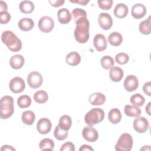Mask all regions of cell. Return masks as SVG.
<instances>
[{
  "instance_id": "60d3db41",
  "label": "cell",
  "mask_w": 151,
  "mask_h": 151,
  "mask_svg": "<svg viewBox=\"0 0 151 151\" xmlns=\"http://www.w3.org/2000/svg\"><path fill=\"white\" fill-rule=\"evenodd\" d=\"M143 92L147 96H151V83L150 81H148L143 86Z\"/></svg>"
},
{
  "instance_id": "7bdbcfd3",
  "label": "cell",
  "mask_w": 151,
  "mask_h": 151,
  "mask_svg": "<svg viewBox=\"0 0 151 151\" xmlns=\"http://www.w3.org/2000/svg\"><path fill=\"white\" fill-rule=\"evenodd\" d=\"M7 5L6 3L1 1H0V12H2V11H7Z\"/></svg>"
},
{
  "instance_id": "1f68e13d",
  "label": "cell",
  "mask_w": 151,
  "mask_h": 151,
  "mask_svg": "<svg viewBox=\"0 0 151 151\" xmlns=\"http://www.w3.org/2000/svg\"><path fill=\"white\" fill-rule=\"evenodd\" d=\"M130 101L133 105L137 107H141L144 104L145 102V99L142 94H140V93H136L130 97Z\"/></svg>"
},
{
  "instance_id": "9a60e30c",
  "label": "cell",
  "mask_w": 151,
  "mask_h": 151,
  "mask_svg": "<svg viewBox=\"0 0 151 151\" xmlns=\"http://www.w3.org/2000/svg\"><path fill=\"white\" fill-rule=\"evenodd\" d=\"M131 13L134 18L140 19L146 15V8L142 4H136L132 7Z\"/></svg>"
},
{
  "instance_id": "f1b7e54d",
  "label": "cell",
  "mask_w": 151,
  "mask_h": 151,
  "mask_svg": "<svg viewBox=\"0 0 151 151\" xmlns=\"http://www.w3.org/2000/svg\"><path fill=\"white\" fill-rule=\"evenodd\" d=\"M150 16L147 19L142 21L139 25V31L143 35H149L151 32Z\"/></svg>"
},
{
  "instance_id": "e575fe53",
  "label": "cell",
  "mask_w": 151,
  "mask_h": 151,
  "mask_svg": "<svg viewBox=\"0 0 151 151\" xmlns=\"http://www.w3.org/2000/svg\"><path fill=\"white\" fill-rule=\"evenodd\" d=\"M68 131L61 129L58 125L55 127L54 131V137L58 140H63L65 139L68 136Z\"/></svg>"
},
{
  "instance_id": "d4e9b609",
  "label": "cell",
  "mask_w": 151,
  "mask_h": 151,
  "mask_svg": "<svg viewBox=\"0 0 151 151\" xmlns=\"http://www.w3.org/2000/svg\"><path fill=\"white\" fill-rule=\"evenodd\" d=\"M124 112L125 114L129 117H137L140 116L141 113L140 109L136 106L126 105L124 108Z\"/></svg>"
},
{
  "instance_id": "4316f807",
  "label": "cell",
  "mask_w": 151,
  "mask_h": 151,
  "mask_svg": "<svg viewBox=\"0 0 151 151\" xmlns=\"http://www.w3.org/2000/svg\"><path fill=\"white\" fill-rule=\"evenodd\" d=\"M21 119L22 122L27 125H32L35 119L34 113L31 110H26L22 113Z\"/></svg>"
},
{
  "instance_id": "7a4b0ae2",
  "label": "cell",
  "mask_w": 151,
  "mask_h": 151,
  "mask_svg": "<svg viewBox=\"0 0 151 151\" xmlns=\"http://www.w3.org/2000/svg\"><path fill=\"white\" fill-rule=\"evenodd\" d=\"M1 40L8 48L12 52L19 51L22 48L21 41L11 31H4L1 35Z\"/></svg>"
},
{
  "instance_id": "bcb514c9",
  "label": "cell",
  "mask_w": 151,
  "mask_h": 151,
  "mask_svg": "<svg viewBox=\"0 0 151 151\" xmlns=\"http://www.w3.org/2000/svg\"><path fill=\"white\" fill-rule=\"evenodd\" d=\"M1 150H15V149L9 145H3L1 147Z\"/></svg>"
},
{
  "instance_id": "ab89813d",
  "label": "cell",
  "mask_w": 151,
  "mask_h": 151,
  "mask_svg": "<svg viewBox=\"0 0 151 151\" xmlns=\"http://www.w3.org/2000/svg\"><path fill=\"white\" fill-rule=\"evenodd\" d=\"M74 145L71 142H67L64 143L60 148L61 151H74Z\"/></svg>"
},
{
  "instance_id": "2e32d148",
  "label": "cell",
  "mask_w": 151,
  "mask_h": 151,
  "mask_svg": "<svg viewBox=\"0 0 151 151\" xmlns=\"http://www.w3.org/2000/svg\"><path fill=\"white\" fill-rule=\"evenodd\" d=\"M58 21L61 24H67L71 19V14L67 8H61L57 12Z\"/></svg>"
},
{
  "instance_id": "30bf717a",
  "label": "cell",
  "mask_w": 151,
  "mask_h": 151,
  "mask_svg": "<svg viewBox=\"0 0 151 151\" xmlns=\"http://www.w3.org/2000/svg\"><path fill=\"white\" fill-rule=\"evenodd\" d=\"M98 22L103 29L108 30L112 27L113 19L111 15L108 13L101 12L98 17Z\"/></svg>"
},
{
  "instance_id": "836d02e7",
  "label": "cell",
  "mask_w": 151,
  "mask_h": 151,
  "mask_svg": "<svg viewBox=\"0 0 151 151\" xmlns=\"http://www.w3.org/2000/svg\"><path fill=\"white\" fill-rule=\"evenodd\" d=\"M100 64L104 69L109 70L113 67L114 65V61L111 57L105 55L101 58Z\"/></svg>"
},
{
  "instance_id": "d590c367",
  "label": "cell",
  "mask_w": 151,
  "mask_h": 151,
  "mask_svg": "<svg viewBox=\"0 0 151 151\" xmlns=\"http://www.w3.org/2000/svg\"><path fill=\"white\" fill-rule=\"evenodd\" d=\"M129 60V55L125 52H120L116 55L115 56V61L119 64L123 65L126 63Z\"/></svg>"
},
{
  "instance_id": "3957f363",
  "label": "cell",
  "mask_w": 151,
  "mask_h": 151,
  "mask_svg": "<svg viewBox=\"0 0 151 151\" xmlns=\"http://www.w3.org/2000/svg\"><path fill=\"white\" fill-rule=\"evenodd\" d=\"M14 112V99L10 96L2 97L0 101V117L2 119L9 118Z\"/></svg>"
},
{
  "instance_id": "484cf974",
  "label": "cell",
  "mask_w": 151,
  "mask_h": 151,
  "mask_svg": "<svg viewBox=\"0 0 151 151\" xmlns=\"http://www.w3.org/2000/svg\"><path fill=\"white\" fill-rule=\"evenodd\" d=\"M19 10L24 14H30L34 10V4L30 1H21L19 5Z\"/></svg>"
},
{
  "instance_id": "f6af8a7d",
  "label": "cell",
  "mask_w": 151,
  "mask_h": 151,
  "mask_svg": "<svg viewBox=\"0 0 151 151\" xmlns=\"http://www.w3.org/2000/svg\"><path fill=\"white\" fill-rule=\"evenodd\" d=\"M69 1L71 3L78 4L81 5H86L89 2V1H84V0H78V1H71V0H70Z\"/></svg>"
},
{
  "instance_id": "5bb4252c",
  "label": "cell",
  "mask_w": 151,
  "mask_h": 151,
  "mask_svg": "<svg viewBox=\"0 0 151 151\" xmlns=\"http://www.w3.org/2000/svg\"><path fill=\"white\" fill-rule=\"evenodd\" d=\"M93 45L98 51H103L107 48V41L105 37L101 34H96L93 38Z\"/></svg>"
},
{
  "instance_id": "603a6c76",
  "label": "cell",
  "mask_w": 151,
  "mask_h": 151,
  "mask_svg": "<svg viewBox=\"0 0 151 151\" xmlns=\"http://www.w3.org/2000/svg\"><path fill=\"white\" fill-rule=\"evenodd\" d=\"M108 118L110 122L112 124H117L122 120V114L120 111L116 108L111 109L108 114Z\"/></svg>"
},
{
  "instance_id": "cb8c5ba5",
  "label": "cell",
  "mask_w": 151,
  "mask_h": 151,
  "mask_svg": "<svg viewBox=\"0 0 151 151\" xmlns=\"http://www.w3.org/2000/svg\"><path fill=\"white\" fill-rule=\"evenodd\" d=\"M107 40L110 45L117 47L122 44L123 41V37L119 32H113L109 35Z\"/></svg>"
},
{
  "instance_id": "8d00e7d4",
  "label": "cell",
  "mask_w": 151,
  "mask_h": 151,
  "mask_svg": "<svg viewBox=\"0 0 151 151\" xmlns=\"http://www.w3.org/2000/svg\"><path fill=\"white\" fill-rule=\"evenodd\" d=\"M71 14L73 16L74 20L76 22L77 19L83 18V17H87V12L86 11H84L83 9L81 8H74L73 11Z\"/></svg>"
},
{
  "instance_id": "ffe728a7",
  "label": "cell",
  "mask_w": 151,
  "mask_h": 151,
  "mask_svg": "<svg viewBox=\"0 0 151 151\" xmlns=\"http://www.w3.org/2000/svg\"><path fill=\"white\" fill-rule=\"evenodd\" d=\"M129 9L127 6L123 3L117 4L114 9V14L118 18H123L128 14Z\"/></svg>"
},
{
  "instance_id": "ee69618b",
  "label": "cell",
  "mask_w": 151,
  "mask_h": 151,
  "mask_svg": "<svg viewBox=\"0 0 151 151\" xmlns=\"http://www.w3.org/2000/svg\"><path fill=\"white\" fill-rule=\"evenodd\" d=\"M86 150H93V149L87 145H83L79 149V151H86Z\"/></svg>"
},
{
  "instance_id": "44dd1931",
  "label": "cell",
  "mask_w": 151,
  "mask_h": 151,
  "mask_svg": "<svg viewBox=\"0 0 151 151\" xmlns=\"http://www.w3.org/2000/svg\"><path fill=\"white\" fill-rule=\"evenodd\" d=\"M18 25L21 30L29 31L33 28L34 22L33 20L29 18H23L19 21Z\"/></svg>"
},
{
  "instance_id": "8992f818",
  "label": "cell",
  "mask_w": 151,
  "mask_h": 151,
  "mask_svg": "<svg viewBox=\"0 0 151 151\" xmlns=\"http://www.w3.org/2000/svg\"><path fill=\"white\" fill-rule=\"evenodd\" d=\"M43 78L42 75L38 71L31 72L27 77V83L32 88H38L42 84Z\"/></svg>"
},
{
  "instance_id": "83f0119b",
  "label": "cell",
  "mask_w": 151,
  "mask_h": 151,
  "mask_svg": "<svg viewBox=\"0 0 151 151\" xmlns=\"http://www.w3.org/2000/svg\"><path fill=\"white\" fill-rule=\"evenodd\" d=\"M71 124H72V120L70 116L65 114L62 116L60 118L58 126L61 129L64 130L68 131L70 129Z\"/></svg>"
},
{
  "instance_id": "4fadbf2b",
  "label": "cell",
  "mask_w": 151,
  "mask_h": 151,
  "mask_svg": "<svg viewBox=\"0 0 151 151\" xmlns=\"http://www.w3.org/2000/svg\"><path fill=\"white\" fill-rule=\"evenodd\" d=\"M52 127L51 121L45 117L40 119L37 124V129L40 134H45L48 133Z\"/></svg>"
},
{
  "instance_id": "ac0fdd59",
  "label": "cell",
  "mask_w": 151,
  "mask_h": 151,
  "mask_svg": "<svg viewBox=\"0 0 151 151\" xmlns=\"http://www.w3.org/2000/svg\"><path fill=\"white\" fill-rule=\"evenodd\" d=\"M106 101L105 96L101 93H94L89 97V102L94 106H101Z\"/></svg>"
},
{
  "instance_id": "7c38bea8",
  "label": "cell",
  "mask_w": 151,
  "mask_h": 151,
  "mask_svg": "<svg viewBox=\"0 0 151 151\" xmlns=\"http://www.w3.org/2000/svg\"><path fill=\"white\" fill-rule=\"evenodd\" d=\"M123 86L126 91L129 92L133 91L136 90L139 86L138 79L134 75H129L126 77Z\"/></svg>"
},
{
  "instance_id": "7dc6e473",
  "label": "cell",
  "mask_w": 151,
  "mask_h": 151,
  "mask_svg": "<svg viewBox=\"0 0 151 151\" xmlns=\"http://www.w3.org/2000/svg\"><path fill=\"white\" fill-rule=\"evenodd\" d=\"M150 104H151V103L149 102L148 103V104L146 106V109H145V110L147 112V113L150 116Z\"/></svg>"
},
{
  "instance_id": "277c9868",
  "label": "cell",
  "mask_w": 151,
  "mask_h": 151,
  "mask_svg": "<svg viewBox=\"0 0 151 151\" xmlns=\"http://www.w3.org/2000/svg\"><path fill=\"white\" fill-rule=\"evenodd\" d=\"M105 116L104 111L100 108H94L88 111L84 116V121L89 126L101 122Z\"/></svg>"
},
{
  "instance_id": "ba28073f",
  "label": "cell",
  "mask_w": 151,
  "mask_h": 151,
  "mask_svg": "<svg viewBox=\"0 0 151 151\" xmlns=\"http://www.w3.org/2000/svg\"><path fill=\"white\" fill-rule=\"evenodd\" d=\"M10 90L15 94L22 92L25 88V83L24 80L19 77H15L12 78L9 84Z\"/></svg>"
},
{
  "instance_id": "d6a6232c",
  "label": "cell",
  "mask_w": 151,
  "mask_h": 151,
  "mask_svg": "<svg viewBox=\"0 0 151 151\" xmlns=\"http://www.w3.org/2000/svg\"><path fill=\"white\" fill-rule=\"evenodd\" d=\"M39 147L41 150H52L54 147V142L50 138H45L40 141Z\"/></svg>"
},
{
  "instance_id": "8fae6325",
  "label": "cell",
  "mask_w": 151,
  "mask_h": 151,
  "mask_svg": "<svg viewBox=\"0 0 151 151\" xmlns=\"http://www.w3.org/2000/svg\"><path fill=\"white\" fill-rule=\"evenodd\" d=\"M82 136L85 140L89 142H96L99 137V134L97 130L89 126L83 128Z\"/></svg>"
},
{
  "instance_id": "f546056e",
  "label": "cell",
  "mask_w": 151,
  "mask_h": 151,
  "mask_svg": "<svg viewBox=\"0 0 151 151\" xmlns=\"http://www.w3.org/2000/svg\"><path fill=\"white\" fill-rule=\"evenodd\" d=\"M34 99L35 102L39 104L45 103L48 99V95L45 91L39 90L34 94Z\"/></svg>"
},
{
  "instance_id": "7402d4cb",
  "label": "cell",
  "mask_w": 151,
  "mask_h": 151,
  "mask_svg": "<svg viewBox=\"0 0 151 151\" xmlns=\"http://www.w3.org/2000/svg\"><path fill=\"white\" fill-rule=\"evenodd\" d=\"M65 61L71 66H76L80 63L81 57L78 52L73 51L67 54L65 58Z\"/></svg>"
},
{
  "instance_id": "e0dca14e",
  "label": "cell",
  "mask_w": 151,
  "mask_h": 151,
  "mask_svg": "<svg viewBox=\"0 0 151 151\" xmlns=\"http://www.w3.org/2000/svg\"><path fill=\"white\" fill-rule=\"evenodd\" d=\"M24 63L25 60L24 57L19 54H16L12 56L9 60L11 67L15 70L22 68L24 64Z\"/></svg>"
},
{
  "instance_id": "9c48e42d",
  "label": "cell",
  "mask_w": 151,
  "mask_h": 151,
  "mask_svg": "<svg viewBox=\"0 0 151 151\" xmlns=\"http://www.w3.org/2000/svg\"><path fill=\"white\" fill-rule=\"evenodd\" d=\"M133 128L139 133L146 132L149 127V123L146 118L144 117H137L133 121Z\"/></svg>"
},
{
  "instance_id": "d6986e66",
  "label": "cell",
  "mask_w": 151,
  "mask_h": 151,
  "mask_svg": "<svg viewBox=\"0 0 151 151\" xmlns=\"http://www.w3.org/2000/svg\"><path fill=\"white\" fill-rule=\"evenodd\" d=\"M124 75L123 70L119 67H113L109 71V76L111 81L114 82L120 81Z\"/></svg>"
},
{
  "instance_id": "b9f144b4",
  "label": "cell",
  "mask_w": 151,
  "mask_h": 151,
  "mask_svg": "<svg viewBox=\"0 0 151 151\" xmlns=\"http://www.w3.org/2000/svg\"><path fill=\"white\" fill-rule=\"evenodd\" d=\"M64 0H55V1H49L48 2L51 4V6L54 7H59L63 5L64 3Z\"/></svg>"
},
{
  "instance_id": "c3c4849f",
  "label": "cell",
  "mask_w": 151,
  "mask_h": 151,
  "mask_svg": "<svg viewBox=\"0 0 151 151\" xmlns=\"http://www.w3.org/2000/svg\"><path fill=\"white\" fill-rule=\"evenodd\" d=\"M150 150V146H144L142 148L140 149V150Z\"/></svg>"
},
{
  "instance_id": "5b68a950",
  "label": "cell",
  "mask_w": 151,
  "mask_h": 151,
  "mask_svg": "<svg viewBox=\"0 0 151 151\" xmlns=\"http://www.w3.org/2000/svg\"><path fill=\"white\" fill-rule=\"evenodd\" d=\"M132 136L127 133H123L118 139L116 145L115 150L117 151H130L133 146Z\"/></svg>"
},
{
  "instance_id": "4dcf8cb0",
  "label": "cell",
  "mask_w": 151,
  "mask_h": 151,
  "mask_svg": "<svg viewBox=\"0 0 151 151\" xmlns=\"http://www.w3.org/2000/svg\"><path fill=\"white\" fill-rule=\"evenodd\" d=\"M31 104V99L28 95H22L18 98L17 104L21 109L28 107Z\"/></svg>"
},
{
  "instance_id": "f35d334b",
  "label": "cell",
  "mask_w": 151,
  "mask_h": 151,
  "mask_svg": "<svg viewBox=\"0 0 151 151\" xmlns=\"http://www.w3.org/2000/svg\"><path fill=\"white\" fill-rule=\"evenodd\" d=\"M11 15L8 11L0 12V22L2 24H6L11 20Z\"/></svg>"
},
{
  "instance_id": "74e56055",
  "label": "cell",
  "mask_w": 151,
  "mask_h": 151,
  "mask_svg": "<svg viewBox=\"0 0 151 151\" xmlns=\"http://www.w3.org/2000/svg\"><path fill=\"white\" fill-rule=\"evenodd\" d=\"M99 6L103 10H109L113 5V1L106 0V1H97Z\"/></svg>"
},
{
  "instance_id": "6da1fadb",
  "label": "cell",
  "mask_w": 151,
  "mask_h": 151,
  "mask_svg": "<svg viewBox=\"0 0 151 151\" xmlns=\"http://www.w3.org/2000/svg\"><path fill=\"white\" fill-rule=\"evenodd\" d=\"M76 27L74 31L75 39L81 44L86 42L89 38L90 23L87 17H83L76 21Z\"/></svg>"
},
{
  "instance_id": "52a82bcc",
  "label": "cell",
  "mask_w": 151,
  "mask_h": 151,
  "mask_svg": "<svg viewBox=\"0 0 151 151\" xmlns=\"http://www.w3.org/2000/svg\"><path fill=\"white\" fill-rule=\"evenodd\" d=\"M54 27V22L52 18L48 16L41 17L38 21V28L40 30L45 33L51 32Z\"/></svg>"
}]
</instances>
